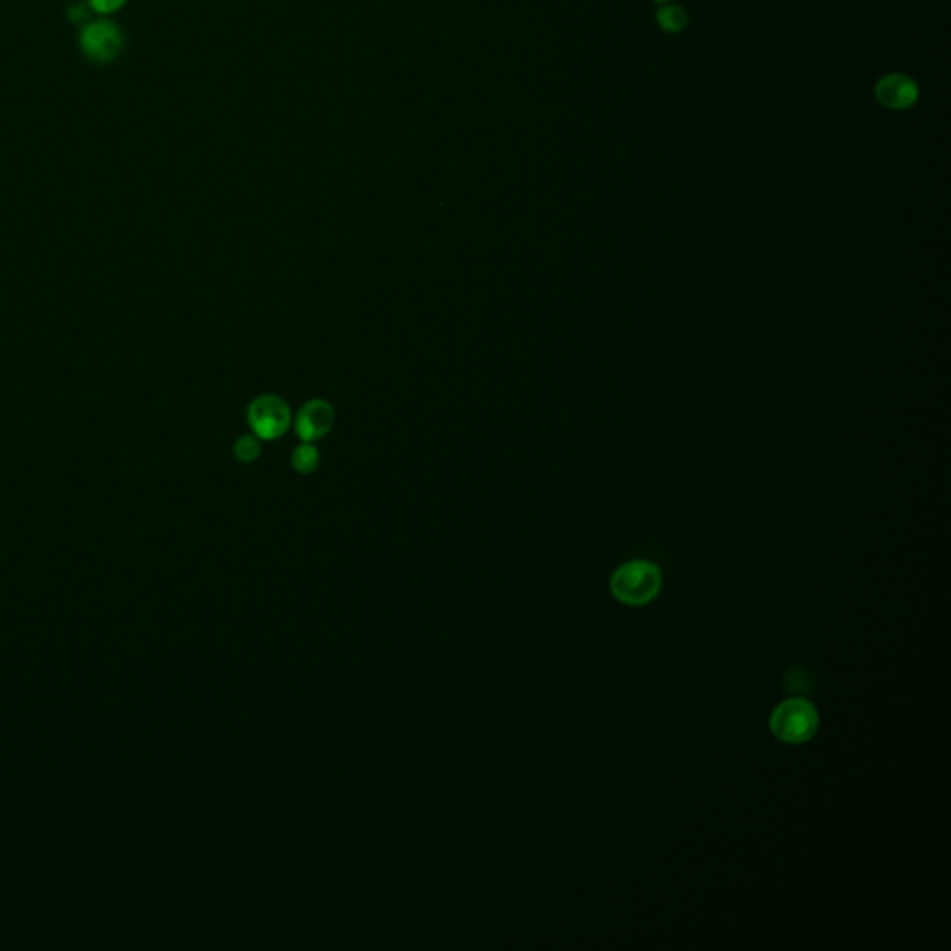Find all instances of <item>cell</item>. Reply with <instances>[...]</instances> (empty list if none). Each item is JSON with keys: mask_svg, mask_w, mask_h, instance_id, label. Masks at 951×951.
Listing matches in <instances>:
<instances>
[{"mask_svg": "<svg viewBox=\"0 0 951 951\" xmlns=\"http://www.w3.org/2000/svg\"><path fill=\"white\" fill-rule=\"evenodd\" d=\"M335 424V409L326 400H309L301 407L294 420V430L301 443H314L324 439Z\"/></svg>", "mask_w": 951, "mask_h": 951, "instance_id": "obj_6", "label": "cell"}, {"mask_svg": "<svg viewBox=\"0 0 951 951\" xmlns=\"http://www.w3.org/2000/svg\"><path fill=\"white\" fill-rule=\"evenodd\" d=\"M79 43L80 51L93 64H112L123 53L125 36L114 21L95 19L82 27Z\"/></svg>", "mask_w": 951, "mask_h": 951, "instance_id": "obj_3", "label": "cell"}, {"mask_svg": "<svg viewBox=\"0 0 951 951\" xmlns=\"http://www.w3.org/2000/svg\"><path fill=\"white\" fill-rule=\"evenodd\" d=\"M652 2H656V4H667V2H673V0H652Z\"/></svg>", "mask_w": 951, "mask_h": 951, "instance_id": "obj_11", "label": "cell"}, {"mask_svg": "<svg viewBox=\"0 0 951 951\" xmlns=\"http://www.w3.org/2000/svg\"><path fill=\"white\" fill-rule=\"evenodd\" d=\"M249 428L261 441L283 437L292 426V413L287 402L275 394H262L248 407Z\"/></svg>", "mask_w": 951, "mask_h": 951, "instance_id": "obj_4", "label": "cell"}, {"mask_svg": "<svg viewBox=\"0 0 951 951\" xmlns=\"http://www.w3.org/2000/svg\"><path fill=\"white\" fill-rule=\"evenodd\" d=\"M818 727V710L803 697L786 699L769 717V729L784 743L808 742L818 732Z\"/></svg>", "mask_w": 951, "mask_h": 951, "instance_id": "obj_2", "label": "cell"}, {"mask_svg": "<svg viewBox=\"0 0 951 951\" xmlns=\"http://www.w3.org/2000/svg\"><path fill=\"white\" fill-rule=\"evenodd\" d=\"M662 573L651 561H628L612 576L613 597L630 606L647 604L660 593Z\"/></svg>", "mask_w": 951, "mask_h": 951, "instance_id": "obj_1", "label": "cell"}, {"mask_svg": "<svg viewBox=\"0 0 951 951\" xmlns=\"http://www.w3.org/2000/svg\"><path fill=\"white\" fill-rule=\"evenodd\" d=\"M656 23L667 34H678L688 27V12L673 2L660 4L656 12Z\"/></svg>", "mask_w": 951, "mask_h": 951, "instance_id": "obj_7", "label": "cell"}, {"mask_svg": "<svg viewBox=\"0 0 951 951\" xmlns=\"http://www.w3.org/2000/svg\"><path fill=\"white\" fill-rule=\"evenodd\" d=\"M290 463H292V469L296 472L311 474L320 465V452L316 450L313 443L300 444L290 457Z\"/></svg>", "mask_w": 951, "mask_h": 951, "instance_id": "obj_8", "label": "cell"}, {"mask_svg": "<svg viewBox=\"0 0 951 951\" xmlns=\"http://www.w3.org/2000/svg\"><path fill=\"white\" fill-rule=\"evenodd\" d=\"M875 99L888 110H909L920 99V88L916 80L905 73H888L877 80Z\"/></svg>", "mask_w": 951, "mask_h": 951, "instance_id": "obj_5", "label": "cell"}, {"mask_svg": "<svg viewBox=\"0 0 951 951\" xmlns=\"http://www.w3.org/2000/svg\"><path fill=\"white\" fill-rule=\"evenodd\" d=\"M125 4L127 0H88V6L99 15L116 14Z\"/></svg>", "mask_w": 951, "mask_h": 951, "instance_id": "obj_10", "label": "cell"}, {"mask_svg": "<svg viewBox=\"0 0 951 951\" xmlns=\"http://www.w3.org/2000/svg\"><path fill=\"white\" fill-rule=\"evenodd\" d=\"M262 444L255 435H244L235 443V457L242 463H251L261 456Z\"/></svg>", "mask_w": 951, "mask_h": 951, "instance_id": "obj_9", "label": "cell"}]
</instances>
